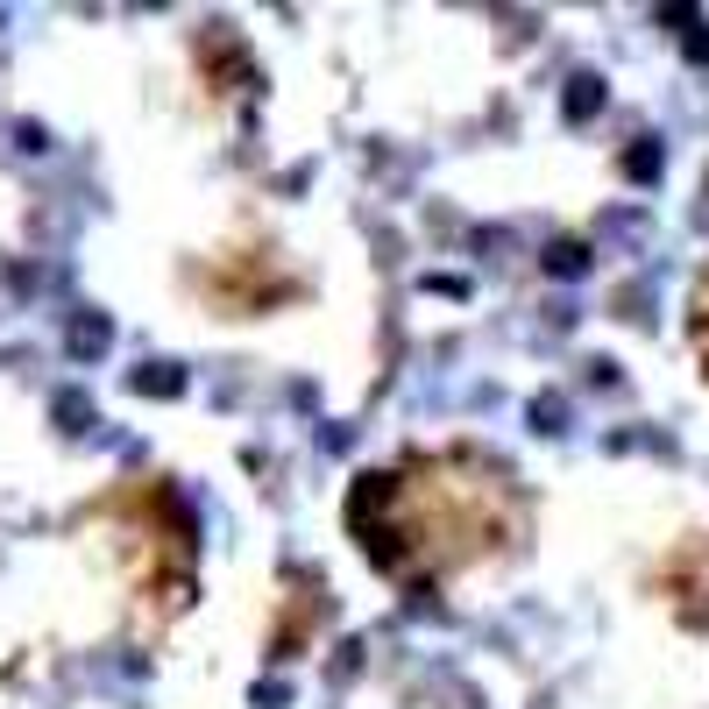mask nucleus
Segmentation results:
<instances>
[{
	"instance_id": "nucleus-1",
	"label": "nucleus",
	"mask_w": 709,
	"mask_h": 709,
	"mask_svg": "<svg viewBox=\"0 0 709 709\" xmlns=\"http://www.w3.org/2000/svg\"><path fill=\"white\" fill-rule=\"evenodd\" d=\"M362 554L390 575H454L518 539V483L476 454H433L362 476L348 497Z\"/></svg>"
}]
</instances>
